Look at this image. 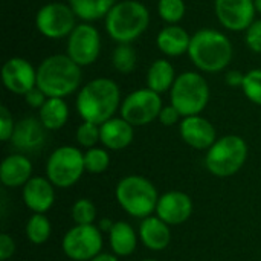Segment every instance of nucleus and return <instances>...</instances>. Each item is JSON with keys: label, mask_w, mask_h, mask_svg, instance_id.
<instances>
[{"label": "nucleus", "mask_w": 261, "mask_h": 261, "mask_svg": "<svg viewBox=\"0 0 261 261\" xmlns=\"http://www.w3.org/2000/svg\"><path fill=\"white\" fill-rule=\"evenodd\" d=\"M119 86L110 78H95L86 83L76 96V110L83 121L104 124L121 109Z\"/></svg>", "instance_id": "f257e3e1"}, {"label": "nucleus", "mask_w": 261, "mask_h": 261, "mask_svg": "<svg viewBox=\"0 0 261 261\" xmlns=\"http://www.w3.org/2000/svg\"><path fill=\"white\" fill-rule=\"evenodd\" d=\"M188 57L200 72H222L229 66L234 57L232 41L228 35L217 29H199L196 34L191 35Z\"/></svg>", "instance_id": "f03ea898"}, {"label": "nucleus", "mask_w": 261, "mask_h": 261, "mask_svg": "<svg viewBox=\"0 0 261 261\" xmlns=\"http://www.w3.org/2000/svg\"><path fill=\"white\" fill-rule=\"evenodd\" d=\"M81 66H78L67 54H55L46 57L37 67V87L47 98H66L72 95L81 84Z\"/></svg>", "instance_id": "7ed1b4c3"}, {"label": "nucleus", "mask_w": 261, "mask_h": 261, "mask_svg": "<svg viewBox=\"0 0 261 261\" xmlns=\"http://www.w3.org/2000/svg\"><path fill=\"white\" fill-rule=\"evenodd\" d=\"M150 24V11L138 0H118L104 18L107 35L118 44H132Z\"/></svg>", "instance_id": "20e7f679"}, {"label": "nucleus", "mask_w": 261, "mask_h": 261, "mask_svg": "<svg viewBox=\"0 0 261 261\" xmlns=\"http://www.w3.org/2000/svg\"><path fill=\"white\" fill-rule=\"evenodd\" d=\"M116 200L132 217L147 219L156 211L159 196L154 185L142 176H127L116 185Z\"/></svg>", "instance_id": "39448f33"}, {"label": "nucleus", "mask_w": 261, "mask_h": 261, "mask_svg": "<svg viewBox=\"0 0 261 261\" xmlns=\"http://www.w3.org/2000/svg\"><path fill=\"white\" fill-rule=\"evenodd\" d=\"M171 104L182 118L200 115L210 102V86L199 72H184L177 75L171 87Z\"/></svg>", "instance_id": "423d86ee"}, {"label": "nucleus", "mask_w": 261, "mask_h": 261, "mask_svg": "<svg viewBox=\"0 0 261 261\" xmlns=\"http://www.w3.org/2000/svg\"><path fill=\"white\" fill-rule=\"evenodd\" d=\"M248 159V144L237 135H228L217 139L208 150L205 165L208 171L217 177H229L236 174Z\"/></svg>", "instance_id": "0eeeda50"}, {"label": "nucleus", "mask_w": 261, "mask_h": 261, "mask_svg": "<svg viewBox=\"0 0 261 261\" xmlns=\"http://www.w3.org/2000/svg\"><path fill=\"white\" fill-rule=\"evenodd\" d=\"M84 171V153L70 145L54 150L46 162V176L52 185L58 188L75 185Z\"/></svg>", "instance_id": "6e6552de"}, {"label": "nucleus", "mask_w": 261, "mask_h": 261, "mask_svg": "<svg viewBox=\"0 0 261 261\" xmlns=\"http://www.w3.org/2000/svg\"><path fill=\"white\" fill-rule=\"evenodd\" d=\"M76 14L69 3L52 2L43 5L35 15V26L38 32L49 40L66 38L72 34L76 23Z\"/></svg>", "instance_id": "1a4fd4ad"}, {"label": "nucleus", "mask_w": 261, "mask_h": 261, "mask_svg": "<svg viewBox=\"0 0 261 261\" xmlns=\"http://www.w3.org/2000/svg\"><path fill=\"white\" fill-rule=\"evenodd\" d=\"M162 98L159 93L145 89H138L128 93L121 104V118L133 127H142L159 118L162 110Z\"/></svg>", "instance_id": "9d476101"}, {"label": "nucleus", "mask_w": 261, "mask_h": 261, "mask_svg": "<svg viewBox=\"0 0 261 261\" xmlns=\"http://www.w3.org/2000/svg\"><path fill=\"white\" fill-rule=\"evenodd\" d=\"M61 248L70 260L90 261L101 254V231L95 225H76L66 232Z\"/></svg>", "instance_id": "9b49d317"}, {"label": "nucleus", "mask_w": 261, "mask_h": 261, "mask_svg": "<svg viewBox=\"0 0 261 261\" xmlns=\"http://www.w3.org/2000/svg\"><path fill=\"white\" fill-rule=\"evenodd\" d=\"M101 54V35L92 23H78L67 37V55L78 66L93 64Z\"/></svg>", "instance_id": "f8f14e48"}, {"label": "nucleus", "mask_w": 261, "mask_h": 261, "mask_svg": "<svg viewBox=\"0 0 261 261\" xmlns=\"http://www.w3.org/2000/svg\"><path fill=\"white\" fill-rule=\"evenodd\" d=\"M214 12L223 28L242 32L255 21L257 9L254 0H214Z\"/></svg>", "instance_id": "ddd939ff"}, {"label": "nucleus", "mask_w": 261, "mask_h": 261, "mask_svg": "<svg viewBox=\"0 0 261 261\" xmlns=\"http://www.w3.org/2000/svg\"><path fill=\"white\" fill-rule=\"evenodd\" d=\"M3 86L15 95L24 96L37 86V69L21 57H12L2 67Z\"/></svg>", "instance_id": "4468645a"}, {"label": "nucleus", "mask_w": 261, "mask_h": 261, "mask_svg": "<svg viewBox=\"0 0 261 261\" xmlns=\"http://www.w3.org/2000/svg\"><path fill=\"white\" fill-rule=\"evenodd\" d=\"M179 132L184 142L197 150H210L217 141L214 125L200 115L184 118L179 124Z\"/></svg>", "instance_id": "2eb2a0df"}, {"label": "nucleus", "mask_w": 261, "mask_h": 261, "mask_svg": "<svg viewBox=\"0 0 261 261\" xmlns=\"http://www.w3.org/2000/svg\"><path fill=\"white\" fill-rule=\"evenodd\" d=\"M193 213V200L182 191H170L159 197L156 214L167 225H180L190 219Z\"/></svg>", "instance_id": "dca6fc26"}, {"label": "nucleus", "mask_w": 261, "mask_h": 261, "mask_svg": "<svg viewBox=\"0 0 261 261\" xmlns=\"http://www.w3.org/2000/svg\"><path fill=\"white\" fill-rule=\"evenodd\" d=\"M23 202L34 214H44L55 202L54 185L47 177H31L23 188Z\"/></svg>", "instance_id": "f3484780"}, {"label": "nucleus", "mask_w": 261, "mask_h": 261, "mask_svg": "<svg viewBox=\"0 0 261 261\" xmlns=\"http://www.w3.org/2000/svg\"><path fill=\"white\" fill-rule=\"evenodd\" d=\"M44 125L40 119L28 116L15 124L12 133V145L21 151H38L46 139Z\"/></svg>", "instance_id": "a211bd4d"}, {"label": "nucleus", "mask_w": 261, "mask_h": 261, "mask_svg": "<svg viewBox=\"0 0 261 261\" xmlns=\"http://www.w3.org/2000/svg\"><path fill=\"white\" fill-rule=\"evenodd\" d=\"M31 174L32 164L21 153L9 154L0 165V180L5 187L9 188L24 187L31 180Z\"/></svg>", "instance_id": "6ab92c4d"}, {"label": "nucleus", "mask_w": 261, "mask_h": 261, "mask_svg": "<svg viewBox=\"0 0 261 261\" xmlns=\"http://www.w3.org/2000/svg\"><path fill=\"white\" fill-rule=\"evenodd\" d=\"M191 35L180 24H167L156 37V44L165 57H180L188 54Z\"/></svg>", "instance_id": "aec40b11"}, {"label": "nucleus", "mask_w": 261, "mask_h": 261, "mask_svg": "<svg viewBox=\"0 0 261 261\" xmlns=\"http://www.w3.org/2000/svg\"><path fill=\"white\" fill-rule=\"evenodd\" d=\"M101 142L109 150H122L135 138V127L124 118H112L99 125Z\"/></svg>", "instance_id": "412c9836"}, {"label": "nucleus", "mask_w": 261, "mask_h": 261, "mask_svg": "<svg viewBox=\"0 0 261 261\" xmlns=\"http://www.w3.org/2000/svg\"><path fill=\"white\" fill-rule=\"evenodd\" d=\"M139 239L151 251H164L171 242L170 225L156 217H147L141 222L139 226Z\"/></svg>", "instance_id": "4be33fe9"}, {"label": "nucleus", "mask_w": 261, "mask_h": 261, "mask_svg": "<svg viewBox=\"0 0 261 261\" xmlns=\"http://www.w3.org/2000/svg\"><path fill=\"white\" fill-rule=\"evenodd\" d=\"M176 72H174V66L171 64V61L161 58V60H154L148 70H147V87L156 93H164L171 90L174 81H176Z\"/></svg>", "instance_id": "5701e85b"}, {"label": "nucleus", "mask_w": 261, "mask_h": 261, "mask_svg": "<svg viewBox=\"0 0 261 261\" xmlns=\"http://www.w3.org/2000/svg\"><path fill=\"white\" fill-rule=\"evenodd\" d=\"M38 119L46 130L55 132L63 128L69 119V107L64 98H47V101L38 110Z\"/></svg>", "instance_id": "b1692460"}, {"label": "nucleus", "mask_w": 261, "mask_h": 261, "mask_svg": "<svg viewBox=\"0 0 261 261\" xmlns=\"http://www.w3.org/2000/svg\"><path fill=\"white\" fill-rule=\"evenodd\" d=\"M110 236V246L112 251L119 257H127L135 252L138 245V237L132 225L127 222H116L113 223L112 229L109 231Z\"/></svg>", "instance_id": "393cba45"}, {"label": "nucleus", "mask_w": 261, "mask_h": 261, "mask_svg": "<svg viewBox=\"0 0 261 261\" xmlns=\"http://www.w3.org/2000/svg\"><path fill=\"white\" fill-rule=\"evenodd\" d=\"M118 0H67L78 18L86 23L106 18L109 11L116 5Z\"/></svg>", "instance_id": "a878e982"}, {"label": "nucleus", "mask_w": 261, "mask_h": 261, "mask_svg": "<svg viewBox=\"0 0 261 261\" xmlns=\"http://www.w3.org/2000/svg\"><path fill=\"white\" fill-rule=\"evenodd\" d=\"M138 55L132 44H118L112 54V66L116 72L128 75L136 69Z\"/></svg>", "instance_id": "bb28decb"}, {"label": "nucleus", "mask_w": 261, "mask_h": 261, "mask_svg": "<svg viewBox=\"0 0 261 261\" xmlns=\"http://www.w3.org/2000/svg\"><path fill=\"white\" fill-rule=\"evenodd\" d=\"M26 237L34 245H43L50 237V222L44 214H32L26 223Z\"/></svg>", "instance_id": "cd10ccee"}, {"label": "nucleus", "mask_w": 261, "mask_h": 261, "mask_svg": "<svg viewBox=\"0 0 261 261\" xmlns=\"http://www.w3.org/2000/svg\"><path fill=\"white\" fill-rule=\"evenodd\" d=\"M159 17L168 24H177L187 12L184 0H159L158 2Z\"/></svg>", "instance_id": "c85d7f7f"}, {"label": "nucleus", "mask_w": 261, "mask_h": 261, "mask_svg": "<svg viewBox=\"0 0 261 261\" xmlns=\"http://www.w3.org/2000/svg\"><path fill=\"white\" fill-rule=\"evenodd\" d=\"M109 165H110V154L104 148L93 147L84 153L86 171L93 173V174H99V173L106 171L109 168Z\"/></svg>", "instance_id": "c756f323"}, {"label": "nucleus", "mask_w": 261, "mask_h": 261, "mask_svg": "<svg viewBox=\"0 0 261 261\" xmlns=\"http://www.w3.org/2000/svg\"><path fill=\"white\" fill-rule=\"evenodd\" d=\"M242 90L249 101L261 106V69H252L245 73Z\"/></svg>", "instance_id": "7c9ffc66"}, {"label": "nucleus", "mask_w": 261, "mask_h": 261, "mask_svg": "<svg viewBox=\"0 0 261 261\" xmlns=\"http://www.w3.org/2000/svg\"><path fill=\"white\" fill-rule=\"evenodd\" d=\"M72 219L76 225H93L96 220V208L89 199H80L72 206Z\"/></svg>", "instance_id": "2f4dec72"}, {"label": "nucleus", "mask_w": 261, "mask_h": 261, "mask_svg": "<svg viewBox=\"0 0 261 261\" xmlns=\"http://www.w3.org/2000/svg\"><path fill=\"white\" fill-rule=\"evenodd\" d=\"M76 141L86 148H93L101 141V130L98 124L83 121L76 128Z\"/></svg>", "instance_id": "473e14b6"}, {"label": "nucleus", "mask_w": 261, "mask_h": 261, "mask_svg": "<svg viewBox=\"0 0 261 261\" xmlns=\"http://www.w3.org/2000/svg\"><path fill=\"white\" fill-rule=\"evenodd\" d=\"M245 41L252 52L261 54V18H255V21L245 31Z\"/></svg>", "instance_id": "72a5a7b5"}, {"label": "nucleus", "mask_w": 261, "mask_h": 261, "mask_svg": "<svg viewBox=\"0 0 261 261\" xmlns=\"http://www.w3.org/2000/svg\"><path fill=\"white\" fill-rule=\"evenodd\" d=\"M14 128H15V124H14L11 112L8 110V107L2 106L0 107V139L9 141L12 138Z\"/></svg>", "instance_id": "f704fd0d"}, {"label": "nucleus", "mask_w": 261, "mask_h": 261, "mask_svg": "<svg viewBox=\"0 0 261 261\" xmlns=\"http://www.w3.org/2000/svg\"><path fill=\"white\" fill-rule=\"evenodd\" d=\"M180 118H182V115L179 113V110H177L173 104H170V106H164V107H162V110H161L158 119H159V122H161L162 125L171 127V125L177 124Z\"/></svg>", "instance_id": "c9c22d12"}, {"label": "nucleus", "mask_w": 261, "mask_h": 261, "mask_svg": "<svg viewBox=\"0 0 261 261\" xmlns=\"http://www.w3.org/2000/svg\"><path fill=\"white\" fill-rule=\"evenodd\" d=\"M24 101H26V104L29 106V107H32V109H41L43 107V104L47 101V96H46V93L41 90V89H38L37 86L34 87V89H31L26 95H24Z\"/></svg>", "instance_id": "e433bc0d"}, {"label": "nucleus", "mask_w": 261, "mask_h": 261, "mask_svg": "<svg viewBox=\"0 0 261 261\" xmlns=\"http://www.w3.org/2000/svg\"><path fill=\"white\" fill-rule=\"evenodd\" d=\"M15 252V243L8 234L0 236V260L6 261Z\"/></svg>", "instance_id": "4c0bfd02"}, {"label": "nucleus", "mask_w": 261, "mask_h": 261, "mask_svg": "<svg viewBox=\"0 0 261 261\" xmlns=\"http://www.w3.org/2000/svg\"><path fill=\"white\" fill-rule=\"evenodd\" d=\"M225 81L229 87H242L243 86V81H245V73L242 70H228L226 72V76H225Z\"/></svg>", "instance_id": "58836bf2"}, {"label": "nucleus", "mask_w": 261, "mask_h": 261, "mask_svg": "<svg viewBox=\"0 0 261 261\" xmlns=\"http://www.w3.org/2000/svg\"><path fill=\"white\" fill-rule=\"evenodd\" d=\"M90 261H118V258L113 254H99Z\"/></svg>", "instance_id": "ea45409f"}, {"label": "nucleus", "mask_w": 261, "mask_h": 261, "mask_svg": "<svg viewBox=\"0 0 261 261\" xmlns=\"http://www.w3.org/2000/svg\"><path fill=\"white\" fill-rule=\"evenodd\" d=\"M254 3H255V9H257V12L261 14V0H254Z\"/></svg>", "instance_id": "a19ab883"}, {"label": "nucleus", "mask_w": 261, "mask_h": 261, "mask_svg": "<svg viewBox=\"0 0 261 261\" xmlns=\"http://www.w3.org/2000/svg\"><path fill=\"white\" fill-rule=\"evenodd\" d=\"M142 261H158V260H153V258H148V260H142Z\"/></svg>", "instance_id": "79ce46f5"}]
</instances>
